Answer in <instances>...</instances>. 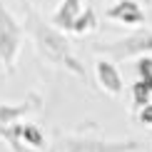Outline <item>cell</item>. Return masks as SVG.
<instances>
[{"instance_id":"2e32d148","label":"cell","mask_w":152,"mask_h":152,"mask_svg":"<svg viewBox=\"0 0 152 152\" xmlns=\"http://www.w3.org/2000/svg\"><path fill=\"white\" fill-rule=\"evenodd\" d=\"M20 3H23V0H20Z\"/></svg>"},{"instance_id":"8992f818","label":"cell","mask_w":152,"mask_h":152,"mask_svg":"<svg viewBox=\"0 0 152 152\" xmlns=\"http://www.w3.org/2000/svg\"><path fill=\"white\" fill-rule=\"evenodd\" d=\"M105 18L112 23H120V25H130V28H137V25L145 23V8L137 0H115L110 8L105 10Z\"/></svg>"},{"instance_id":"277c9868","label":"cell","mask_w":152,"mask_h":152,"mask_svg":"<svg viewBox=\"0 0 152 152\" xmlns=\"http://www.w3.org/2000/svg\"><path fill=\"white\" fill-rule=\"evenodd\" d=\"M23 35H25V25L18 23V18L0 0V65L5 67V72H12L18 65Z\"/></svg>"},{"instance_id":"7a4b0ae2","label":"cell","mask_w":152,"mask_h":152,"mask_svg":"<svg viewBox=\"0 0 152 152\" xmlns=\"http://www.w3.org/2000/svg\"><path fill=\"white\" fill-rule=\"evenodd\" d=\"M95 53H102L110 60H132V58H145V55H152V30H132V33L117 37V40L110 42H97L92 45Z\"/></svg>"},{"instance_id":"6da1fadb","label":"cell","mask_w":152,"mask_h":152,"mask_svg":"<svg viewBox=\"0 0 152 152\" xmlns=\"http://www.w3.org/2000/svg\"><path fill=\"white\" fill-rule=\"evenodd\" d=\"M23 10H25V33L30 35L37 55L45 62H50V65L75 75L80 82L90 85L85 65H82V60L75 55V50L70 45V40L65 37V33H62L60 28H55L50 20H45V18H42L30 3H25V0H23Z\"/></svg>"},{"instance_id":"3957f363","label":"cell","mask_w":152,"mask_h":152,"mask_svg":"<svg viewBox=\"0 0 152 152\" xmlns=\"http://www.w3.org/2000/svg\"><path fill=\"white\" fill-rule=\"evenodd\" d=\"M58 152H140V140H105L90 135H62L55 142Z\"/></svg>"},{"instance_id":"8fae6325","label":"cell","mask_w":152,"mask_h":152,"mask_svg":"<svg viewBox=\"0 0 152 152\" xmlns=\"http://www.w3.org/2000/svg\"><path fill=\"white\" fill-rule=\"evenodd\" d=\"M135 70H137V80H142V82H147V85H152V55L137 58Z\"/></svg>"},{"instance_id":"7c38bea8","label":"cell","mask_w":152,"mask_h":152,"mask_svg":"<svg viewBox=\"0 0 152 152\" xmlns=\"http://www.w3.org/2000/svg\"><path fill=\"white\" fill-rule=\"evenodd\" d=\"M135 120H137L140 125H145V127H152V100L142 107L140 112H135Z\"/></svg>"},{"instance_id":"5b68a950","label":"cell","mask_w":152,"mask_h":152,"mask_svg":"<svg viewBox=\"0 0 152 152\" xmlns=\"http://www.w3.org/2000/svg\"><path fill=\"white\" fill-rule=\"evenodd\" d=\"M95 80H97L100 90H105L110 97H120L125 90V80L120 67L115 65V60H97L95 62Z\"/></svg>"},{"instance_id":"4fadbf2b","label":"cell","mask_w":152,"mask_h":152,"mask_svg":"<svg viewBox=\"0 0 152 152\" xmlns=\"http://www.w3.org/2000/svg\"><path fill=\"white\" fill-rule=\"evenodd\" d=\"M45 152H58V147H50V150H45Z\"/></svg>"},{"instance_id":"30bf717a","label":"cell","mask_w":152,"mask_h":152,"mask_svg":"<svg viewBox=\"0 0 152 152\" xmlns=\"http://www.w3.org/2000/svg\"><path fill=\"white\" fill-rule=\"evenodd\" d=\"M95 30H97V15H95L92 8H85L80 12V18L75 20L70 33L72 35H90V33H95Z\"/></svg>"},{"instance_id":"5bb4252c","label":"cell","mask_w":152,"mask_h":152,"mask_svg":"<svg viewBox=\"0 0 152 152\" xmlns=\"http://www.w3.org/2000/svg\"><path fill=\"white\" fill-rule=\"evenodd\" d=\"M147 152H152V150H147Z\"/></svg>"},{"instance_id":"ba28073f","label":"cell","mask_w":152,"mask_h":152,"mask_svg":"<svg viewBox=\"0 0 152 152\" xmlns=\"http://www.w3.org/2000/svg\"><path fill=\"white\" fill-rule=\"evenodd\" d=\"M82 10H85L82 0H60V5L53 10V15H50V23H53L55 28H60L62 33H70Z\"/></svg>"},{"instance_id":"9c48e42d","label":"cell","mask_w":152,"mask_h":152,"mask_svg":"<svg viewBox=\"0 0 152 152\" xmlns=\"http://www.w3.org/2000/svg\"><path fill=\"white\" fill-rule=\"evenodd\" d=\"M130 100H132V112H140L145 105L152 100V85H147V82L137 80L135 85L130 87Z\"/></svg>"},{"instance_id":"52a82bcc","label":"cell","mask_w":152,"mask_h":152,"mask_svg":"<svg viewBox=\"0 0 152 152\" xmlns=\"http://www.w3.org/2000/svg\"><path fill=\"white\" fill-rule=\"evenodd\" d=\"M42 100L37 92H30L25 100L20 102H12V105H0V127H10L15 122H23L28 115H33L35 110H40Z\"/></svg>"},{"instance_id":"9a60e30c","label":"cell","mask_w":152,"mask_h":152,"mask_svg":"<svg viewBox=\"0 0 152 152\" xmlns=\"http://www.w3.org/2000/svg\"><path fill=\"white\" fill-rule=\"evenodd\" d=\"M150 3H152V0H150Z\"/></svg>"}]
</instances>
